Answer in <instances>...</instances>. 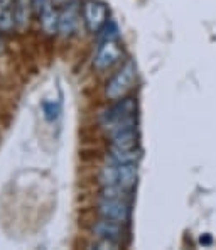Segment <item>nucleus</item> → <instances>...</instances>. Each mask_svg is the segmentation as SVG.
<instances>
[{
	"mask_svg": "<svg viewBox=\"0 0 216 250\" xmlns=\"http://www.w3.org/2000/svg\"><path fill=\"white\" fill-rule=\"evenodd\" d=\"M100 124L108 135L127 130V128H135L137 127V102L135 98L122 97L115 100V104L101 113Z\"/></svg>",
	"mask_w": 216,
	"mask_h": 250,
	"instance_id": "obj_1",
	"label": "nucleus"
},
{
	"mask_svg": "<svg viewBox=\"0 0 216 250\" xmlns=\"http://www.w3.org/2000/svg\"><path fill=\"white\" fill-rule=\"evenodd\" d=\"M137 178L138 169L135 163L118 164L112 161L100 172V181L103 186H120L127 191H130L132 188L137 185Z\"/></svg>",
	"mask_w": 216,
	"mask_h": 250,
	"instance_id": "obj_2",
	"label": "nucleus"
},
{
	"mask_svg": "<svg viewBox=\"0 0 216 250\" xmlns=\"http://www.w3.org/2000/svg\"><path fill=\"white\" fill-rule=\"evenodd\" d=\"M135 80H137V68H135L134 61H127L112 78L108 80L107 88H105V95L108 100H118V98L125 97L127 93L134 88Z\"/></svg>",
	"mask_w": 216,
	"mask_h": 250,
	"instance_id": "obj_3",
	"label": "nucleus"
},
{
	"mask_svg": "<svg viewBox=\"0 0 216 250\" xmlns=\"http://www.w3.org/2000/svg\"><path fill=\"white\" fill-rule=\"evenodd\" d=\"M123 56V47L120 44V38H103L98 42L97 54L93 58V66L98 71L112 68L115 62Z\"/></svg>",
	"mask_w": 216,
	"mask_h": 250,
	"instance_id": "obj_4",
	"label": "nucleus"
},
{
	"mask_svg": "<svg viewBox=\"0 0 216 250\" xmlns=\"http://www.w3.org/2000/svg\"><path fill=\"white\" fill-rule=\"evenodd\" d=\"M83 21L91 34H98L108 22V7L98 0H86L83 5Z\"/></svg>",
	"mask_w": 216,
	"mask_h": 250,
	"instance_id": "obj_5",
	"label": "nucleus"
},
{
	"mask_svg": "<svg viewBox=\"0 0 216 250\" xmlns=\"http://www.w3.org/2000/svg\"><path fill=\"white\" fill-rule=\"evenodd\" d=\"M98 215H100V218L112 220V222L125 225L130 220L129 200H110V198H101V201L98 203Z\"/></svg>",
	"mask_w": 216,
	"mask_h": 250,
	"instance_id": "obj_6",
	"label": "nucleus"
},
{
	"mask_svg": "<svg viewBox=\"0 0 216 250\" xmlns=\"http://www.w3.org/2000/svg\"><path fill=\"white\" fill-rule=\"evenodd\" d=\"M79 5L76 0L73 2H66L63 10H59V25H58V32H59L63 38H69V36L75 34L76 27L79 24Z\"/></svg>",
	"mask_w": 216,
	"mask_h": 250,
	"instance_id": "obj_7",
	"label": "nucleus"
},
{
	"mask_svg": "<svg viewBox=\"0 0 216 250\" xmlns=\"http://www.w3.org/2000/svg\"><path fill=\"white\" fill-rule=\"evenodd\" d=\"M93 233L100 240H108L113 244H122L123 237H125V230H123L122 223L112 222V220H98L93 225Z\"/></svg>",
	"mask_w": 216,
	"mask_h": 250,
	"instance_id": "obj_8",
	"label": "nucleus"
},
{
	"mask_svg": "<svg viewBox=\"0 0 216 250\" xmlns=\"http://www.w3.org/2000/svg\"><path fill=\"white\" fill-rule=\"evenodd\" d=\"M39 22H41L42 31L47 36L58 34V25H59V9L54 5L53 2H49L42 9V12L39 14Z\"/></svg>",
	"mask_w": 216,
	"mask_h": 250,
	"instance_id": "obj_9",
	"label": "nucleus"
},
{
	"mask_svg": "<svg viewBox=\"0 0 216 250\" xmlns=\"http://www.w3.org/2000/svg\"><path fill=\"white\" fill-rule=\"evenodd\" d=\"M110 141H112L110 147H113V149H120V150L137 149L138 132H137V128H127V130L117 132V134L110 135Z\"/></svg>",
	"mask_w": 216,
	"mask_h": 250,
	"instance_id": "obj_10",
	"label": "nucleus"
},
{
	"mask_svg": "<svg viewBox=\"0 0 216 250\" xmlns=\"http://www.w3.org/2000/svg\"><path fill=\"white\" fill-rule=\"evenodd\" d=\"M32 14V0H14V22L17 31H25L29 27Z\"/></svg>",
	"mask_w": 216,
	"mask_h": 250,
	"instance_id": "obj_11",
	"label": "nucleus"
},
{
	"mask_svg": "<svg viewBox=\"0 0 216 250\" xmlns=\"http://www.w3.org/2000/svg\"><path fill=\"white\" fill-rule=\"evenodd\" d=\"M14 29V0H0V32H12Z\"/></svg>",
	"mask_w": 216,
	"mask_h": 250,
	"instance_id": "obj_12",
	"label": "nucleus"
},
{
	"mask_svg": "<svg viewBox=\"0 0 216 250\" xmlns=\"http://www.w3.org/2000/svg\"><path fill=\"white\" fill-rule=\"evenodd\" d=\"M110 157H112L113 163L118 164H130V163H138V159L142 157V150L138 149H130V150H120L110 147Z\"/></svg>",
	"mask_w": 216,
	"mask_h": 250,
	"instance_id": "obj_13",
	"label": "nucleus"
},
{
	"mask_svg": "<svg viewBox=\"0 0 216 250\" xmlns=\"http://www.w3.org/2000/svg\"><path fill=\"white\" fill-rule=\"evenodd\" d=\"M42 112H44V117H46L47 122H53L59 117L61 113V104L58 102H51V100H44L42 102Z\"/></svg>",
	"mask_w": 216,
	"mask_h": 250,
	"instance_id": "obj_14",
	"label": "nucleus"
},
{
	"mask_svg": "<svg viewBox=\"0 0 216 250\" xmlns=\"http://www.w3.org/2000/svg\"><path fill=\"white\" fill-rule=\"evenodd\" d=\"M49 2H51V0H32V12H34L36 16L39 17V14L42 12V9H44V7H46Z\"/></svg>",
	"mask_w": 216,
	"mask_h": 250,
	"instance_id": "obj_15",
	"label": "nucleus"
},
{
	"mask_svg": "<svg viewBox=\"0 0 216 250\" xmlns=\"http://www.w3.org/2000/svg\"><path fill=\"white\" fill-rule=\"evenodd\" d=\"M210 242H211V238L210 237H201V244H210Z\"/></svg>",
	"mask_w": 216,
	"mask_h": 250,
	"instance_id": "obj_16",
	"label": "nucleus"
}]
</instances>
